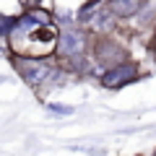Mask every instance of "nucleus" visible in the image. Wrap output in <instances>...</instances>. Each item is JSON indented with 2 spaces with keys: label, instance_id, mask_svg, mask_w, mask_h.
<instances>
[{
  "label": "nucleus",
  "instance_id": "nucleus-5",
  "mask_svg": "<svg viewBox=\"0 0 156 156\" xmlns=\"http://www.w3.org/2000/svg\"><path fill=\"white\" fill-rule=\"evenodd\" d=\"M148 0H109V11L115 18H130L146 5Z\"/></svg>",
  "mask_w": 156,
  "mask_h": 156
},
{
  "label": "nucleus",
  "instance_id": "nucleus-7",
  "mask_svg": "<svg viewBox=\"0 0 156 156\" xmlns=\"http://www.w3.org/2000/svg\"><path fill=\"white\" fill-rule=\"evenodd\" d=\"M115 21H117V18L112 16V11L107 8V11L96 13V18H91V26H94L96 31H109V29L115 26Z\"/></svg>",
  "mask_w": 156,
  "mask_h": 156
},
{
  "label": "nucleus",
  "instance_id": "nucleus-4",
  "mask_svg": "<svg viewBox=\"0 0 156 156\" xmlns=\"http://www.w3.org/2000/svg\"><path fill=\"white\" fill-rule=\"evenodd\" d=\"M94 60H96V65H99L101 70H107V68L122 62L125 60V52L117 47V42H112V39H101V42H96V47H94Z\"/></svg>",
  "mask_w": 156,
  "mask_h": 156
},
{
  "label": "nucleus",
  "instance_id": "nucleus-12",
  "mask_svg": "<svg viewBox=\"0 0 156 156\" xmlns=\"http://www.w3.org/2000/svg\"><path fill=\"white\" fill-rule=\"evenodd\" d=\"M154 156H156V154H154Z\"/></svg>",
  "mask_w": 156,
  "mask_h": 156
},
{
  "label": "nucleus",
  "instance_id": "nucleus-8",
  "mask_svg": "<svg viewBox=\"0 0 156 156\" xmlns=\"http://www.w3.org/2000/svg\"><path fill=\"white\" fill-rule=\"evenodd\" d=\"M13 23H16V16H5V13H0V39H8Z\"/></svg>",
  "mask_w": 156,
  "mask_h": 156
},
{
  "label": "nucleus",
  "instance_id": "nucleus-6",
  "mask_svg": "<svg viewBox=\"0 0 156 156\" xmlns=\"http://www.w3.org/2000/svg\"><path fill=\"white\" fill-rule=\"evenodd\" d=\"M101 8H104V0H89V3H83V5H81V11H78L76 21H81V23H89L91 18L96 16V11H101Z\"/></svg>",
  "mask_w": 156,
  "mask_h": 156
},
{
  "label": "nucleus",
  "instance_id": "nucleus-2",
  "mask_svg": "<svg viewBox=\"0 0 156 156\" xmlns=\"http://www.w3.org/2000/svg\"><path fill=\"white\" fill-rule=\"evenodd\" d=\"M86 47H89V39H86V34L81 31V29H62L60 34H57V44H55V52L60 57H65V60H73V57H81L86 52Z\"/></svg>",
  "mask_w": 156,
  "mask_h": 156
},
{
  "label": "nucleus",
  "instance_id": "nucleus-9",
  "mask_svg": "<svg viewBox=\"0 0 156 156\" xmlns=\"http://www.w3.org/2000/svg\"><path fill=\"white\" fill-rule=\"evenodd\" d=\"M29 13H31L34 21H39V23H55L50 11H42V8H29Z\"/></svg>",
  "mask_w": 156,
  "mask_h": 156
},
{
  "label": "nucleus",
  "instance_id": "nucleus-3",
  "mask_svg": "<svg viewBox=\"0 0 156 156\" xmlns=\"http://www.w3.org/2000/svg\"><path fill=\"white\" fill-rule=\"evenodd\" d=\"M135 78H138V65L122 60V62H117V65L107 68V70H101L99 83L104 86V89H122V86L133 83Z\"/></svg>",
  "mask_w": 156,
  "mask_h": 156
},
{
  "label": "nucleus",
  "instance_id": "nucleus-1",
  "mask_svg": "<svg viewBox=\"0 0 156 156\" xmlns=\"http://www.w3.org/2000/svg\"><path fill=\"white\" fill-rule=\"evenodd\" d=\"M13 65H16L18 76H21L29 86H34V89L50 83L52 78L57 76V70L47 60H42V57H13Z\"/></svg>",
  "mask_w": 156,
  "mask_h": 156
},
{
  "label": "nucleus",
  "instance_id": "nucleus-10",
  "mask_svg": "<svg viewBox=\"0 0 156 156\" xmlns=\"http://www.w3.org/2000/svg\"><path fill=\"white\" fill-rule=\"evenodd\" d=\"M47 109L50 112H55V115H73V107H68V104H57V101H52V104H47Z\"/></svg>",
  "mask_w": 156,
  "mask_h": 156
},
{
  "label": "nucleus",
  "instance_id": "nucleus-11",
  "mask_svg": "<svg viewBox=\"0 0 156 156\" xmlns=\"http://www.w3.org/2000/svg\"><path fill=\"white\" fill-rule=\"evenodd\" d=\"M18 3H21V8H26V11H29V8H37V5H39V0H18Z\"/></svg>",
  "mask_w": 156,
  "mask_h": 156
}]
</instances>
